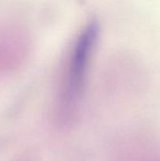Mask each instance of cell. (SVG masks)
Masks as SVG:
<instances>
[{"label": "cell", "mask_w": 160, "mask_h": 161, "mask_svg": "<svg viewBox=\"0 0 160 161\" xmlns=\"http://www.w3.org/2000/svg\"><path fill=\"white\" fill-rule=\"evenodd\" d=\"M97 39L98 25L95 22H90L72 42L60 75L59 101L63 106L74 107L82 97Z\"/></svg>", "instance_id": "6da1fadb"}, {"label": "cell", "mask_w": 160, "mask_h": 161, "mask_svg": "<svg viewBox=\"0 0 160 161\" xmlns=\"http://www.w3.org/2000/svg\"><path fill=\"white\" fill-rule=\"evenodd\" d=\"M26 36L17 24L0 21V70L14 67L25 58Z\"/></svg>", "instance_id": "7a4b0ae2"}]
</instances>
